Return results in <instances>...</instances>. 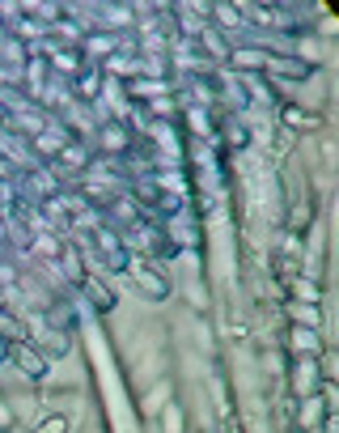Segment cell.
I'll list each match as a JSON object with an SVG mask.
<instances>
[{"label":"cell","instance_id":"obj_1","mask_svg":"<svg viewBox=\"0 0 339 433\" xmlns=\"http://www.w3.org/2000/svg\"><path fill=\"white\" fill-rule=\"evenodd\" d=\"M60 429H64V420H60V416H55V420H47V425H43V429H39V433H60Z\"/></svg>","mask_w":339,"mask_h":433}]
</instances>
